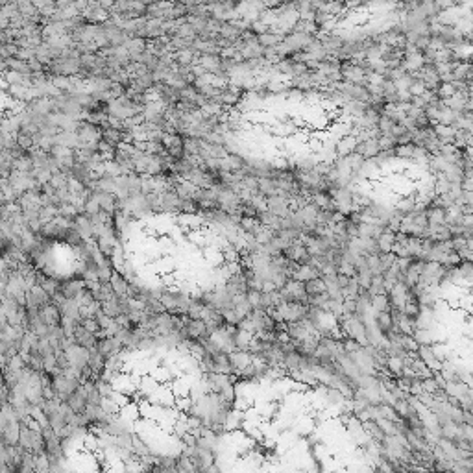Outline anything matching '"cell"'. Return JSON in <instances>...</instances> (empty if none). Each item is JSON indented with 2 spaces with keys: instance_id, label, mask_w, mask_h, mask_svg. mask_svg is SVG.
<instances>
[{
  "instance_id": "1",
  "label": "cell",
  "mask_w": 473,
  "mask_h": 473,
  "mask_svg": "<svg viewBox=\"0 0 473 473\" xmlns=\"http://www.w3.org/2000/svg\"><path fill=\"white\" fill-rule=\"evenodd\" d=\"M307 292L311 294V296H316V294H324L326 292V285L322 283L320 279H309V283H307Z\"/></svg>"
}]
</instances>
